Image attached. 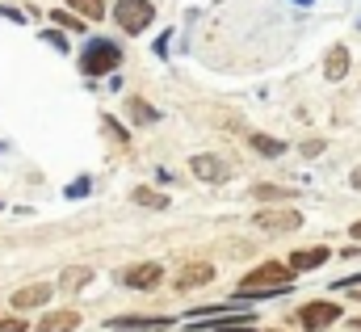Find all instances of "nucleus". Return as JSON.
Listing matches in <instances>:
<instances>
[{"label":"nucleus","instance_id":"11","mask_svg":"<svg viewBox=\"0 0 361 332\" xmlns=\"http://www.w3.org/2000/svg\"><path fill=\"white\" fill-rule=\"evenodd\" d=\"M328 256H332V249H328V244H319V249H294V256H290L286 265H290L294 273H307V269H315V265H324Z\"/></svg>","mask_w":361,"mask_h":332},{"label":"nucleus","instance_id":"23","mask_svg":"<svg viewBox=\"0 0 361 332\" xmlns=\"http://www.w3.org/2000/svg\"><path fill=\"white\" fill-rule=\"evenodd\" d=\"M105 131H109V135H114V139H118V143H126V131H122V126H118V122H114V118H105Z\"/></svg>","mask_w":361,"mask_h":332},{"label":"nucleus","instance_id":"6","mask_svg":"<svg viewBox=\"0 0 361 332\" xmlns=\"http://www.w3.org/2000/svg\"><path fill=\"white\" fill-rule=\"evenodd\" d=\"M160 282H164V265H156V261L122 269V286H130V290H156Z\"/></svg>","mask_w":361,"mask_h":332},{"label":"nucleus","instance_id":"26","mask_svg":"<svg viewBox=\"0 0 361 332\" xmlns=\"http://www.w3.org/2000/svg\"><path fill=\"white\" fill-rule=\"evenodd\" d=\"M349 232H353V240H361V223H353V227H349Z\"/></svg>","mask_w":361,"mask_h":332},{"label":"nucleus","instance_id":"19","mask_svg":"<svg viewBox=\"0 0 361 332\" xmlns=\"http://www.w3.org/2000/svg\"><path fill=\"white\" fill-rule=\"evenodd\" d=\"M126 109H130V118H135V122H156V118H160L143 97H130V105H126Z\"/></svg>","mask_w":361,"mask_h":332},{"label":"nucleus","instance_id":"2","mask_svg":"<svg viewBox=\"0 0 361 332\" xmlns=\"http://www.w3.org/2000/svg\"><path fill=\"white\" fill-rule=\"evenodd\" d=\"M118 64H122V47L109 42V38H92L89 47L80 51V72L85 76H109Z\"/></svg>","mask_w":361,"mask_h":332},{"label":"nucleus","instance_id":"4","mask_svg":"<svg viewBox=\"0 0 361 332\" xmlns=\"http://www.w3.org/2000/svg\"><path fill=\"white\" fill-rule=\"evenodd\" d=\"M294 320H298V328H307V332H324L341 320V303H332V299H311V303H302V307L294 312Z\"/></svg>","mask_w":361,"mask_h":332},{"label":"nucleus","instance_id":"16","mask_svg":"<svg viewBox=\"0 0 361 332\" xmlns=\"http://www.w3.org/2000/svg\"><path fill=\"white\" fill-rule=\"evenodd\" d=\"M252 198L257 202H290L294 189L290 185H252Z\"/></svg>","mask_w":361,"mask_h":332},{"label":"nucleus","instance_id":"12","mask_svg":"<svg viewBox=\"0 0 361 332\" xmlns=\"http://www.w3.org/2000/svg\"><path fill=\"white\" fill-rule=\"evenodd\" d=\"M206 282H214V269L210 265H185L177 278V290H193V286H206Z\"/></svg>","mask_w":361,"mask_h":332},{"label":"nucleus","instance_id":"21","mask_svg":"<svg viewBox=\"0 0 361 332\" xmlns=\"http://www.w3.org/2000/svg\"><path fill=\"white\" fill-rule=\"evenodd\" d=\"M25 328H30V324H25L21 316H4V320H0V332H25Z\"/></svg>","mask_w":361,"mask_h":332},{"label":"nucleus","instance_id":"10","mask_svg":"<svg viewBox=\"0 0 361 332\" xmlns=\"http://www.w3.org/2000/svg\"><path fill=\"white\" fill-rule=\"evenodd\" d=\"M80 328V312L76 307H63V312H47L38 320V332H76Z\"/></svg>","mask_w":361,"mask_h":332},{"label":"nucleus","instance_id":"22","mask_svg":"<svg viewBox=\"0 0 361 332\" xmlns=\"http://www.w3.org/2000/svg\"><path fill=\"white\" fill-rule=\"evenodd\" d=\"M42 38H47V42H51V47H55V51H68V38H63V34H59V30H47V34H42Z\"/></svg>","mask_w":361,"mask_h":332},{"label":"nucleus","instance_id":"27","mask_svg":"<svg viewBox=\"0 0 361 332\" xmlns=\"http://www.w3.org/2000/svg\"><path fill=\"white\" fill-rule=\"evenodd\" d=\"M353 295H357V299H361V286H353Z\"/></svg>","mask_w":361,"mask_h":332},{"label":"nucleus","instance_id":"14","mask_svg":"<svg viewBox=\"0 0 361 332\" xmlns=\"http://www.w3.org/2000/svg\"><path fill=\"white\" fill-rule=\"evenodd\" d=\"M68 8H72L76 17H85V21H101V17L109 13L105 0H68Z\"/></svg>","mask_w":361,"mask_h":332},{"label":"nucleus","instance_id":"18","mask_svg":"<svg viewBox=\"0 0 361 332\" xmlns=\"http://www.w3.org/2000/svg\"><path fill=\"white\" fill-rule=\"evenodd\" d=\"M51 21H55V25H63V30H72V34H80V30L89 25L85 17H76V13H68V8H55V13H51Z\"/></svg>","mask_w":361,"mask_h":332},{"label":"nucleus","instance_id":"24","mask_svg":"<svg viewBox=\"0 0 361 332\" xmlns=\"http://www.w3.org/2000/svg\"><path fill=\"white\" fill-rule=\"evenodd\" d=\"M336 286H341V290H353V286H361V273H353V278H341Z\"/></svg>","mask_w":361,"mask_h":332},{"label":"nucleus","instance_id":"3","mask_svg":"<svg viewBox=\"0 0 361 332\" xmlns=\"http://www.w3.org/2000/svg\"><path fill=\"white\" fill-rule=\"evenodd\" d=\"M114 21L122 25V34H143L156 21V4L152 0H118L114 4Z\"/></svg>","mask_w":361,"mask_h":332},{"label":"nucleus","instance_id":"5","mask_svg":"<svg viewBox=\"0 0 361 332\" xmlns=\"http://www.w3.org/2000/svg\"><path fill=\"white\" fill-rule=\"evenodd\" d=\"M252 223L257 227H265V232H298L302 227V211H290V206H281V211H257L252 215Z\"/></svg>","mask_w":361,"mask_h":332},{"label":"nucleus","instance_id":"1","mask_svg":"<svg viewBox=\"0 0 361 332\" xmlns=\"http://www.w3.org/2000/svg\"><path fill=\"white\" fill-rule=\"evenodd\" d=\"M290 282H294V269L286 261H261L240 278L235 299H273V295H286Z\"/></svg>","mask_w":361,"mask_h":332},{"label":"nucleus","instance_id":"7","mask_svg":"<svg viewBox=\"0 0 361 332\" xmlns=\"http://www.w3.org/2000/svg\"><path fill=\"white\" fill-rule=\"evenodd\" d=\"M51 295H55V286H51V282L21 286V290H13V312H34V307H47V303H51Z\"/></svg>","mask_w":361,"mask_h":332},{"label":"nucleus","instance_id":"17","mask_svg":"<svg viewBox=\"0 0 361 332\" xmlns=\"http://www.w3.org/2000/svg\"><path fill=\"white\" fill-rule=\"evenodd\" d=\"M345 76H349V51L336 47V51L328 55V81H345Z\"/></svg>","mask_w":361,"mask_h":332},{"label":"nucleus","instance_id":"20","mask_svg":"<svg viewBox=\"0 0 361 332\" xmlns=\"http://www.w3.org/2000/svg\"><path fill=\"white\" fill-rule=\"evenodd\" d=\"M252 148H257L261 156H281V152H286V143H281V139H269V135H252Z\"/></svg>","mask_w":361,"mask_h":332},{"label":"nucleus","instance_id":"13","mask_svg":"<svg viewBox=\"0 0 361 332\" xmlns=\"http://www.w3.org/2000/svg\"><path fill=\"white\" fill-rule=\"evenodd\" d=\"M89 282H92V269H89V265H72V269H63L59 290H68V295H72V290H85Z\"/></svg>","mask_w":361,"mask_h":332},{"label":"nucleus","instance_id":"15","mask_svg":"<svg viewBox=\"0 0 361 332\" xmlns=\"http://www.w3.org/2000/svg\"><path fill=\"white\" fill-rule=\"evenodd\" d=\"M130 202H135V206H147V211H169V198L156 194V189H147V185L130 189Z\"/></svg>","mask_w":361,"mask_h":332},{"label":"nucleus","instance_id":"9","mask_svg":"<svg viewBox=\"0 0 361 332\" xmlns=\"http://www.w3.org/2000/svg\"><path fill=\"white\" fill-rule=\"evenodd\" d=\"M189 168H193V177H202L206 185H219V181H227V177H231L227 160H219V156H193Z\"/></svg>","mask_w":361,"mask_h":332},{"label":"nucleus","instance_id":"8","mask_svg":"<svg viewBox=\"0 0 361 332\" xmlns=\"http://www.w3.org/2000/svg\"><path fill=\"white\" fill-rule=\"evenodd\" d=\"M169 324H173L169 316H118L109 320V332H160Z\"/></svg>","mask_w":361,"mask_h":332},{"label":"nucleus","instance_id":"25","mask_svg":"<svg viewBox=\"0 0 361 332\" xmlns=\"http://www.w3.org/2000/svg\"><path fill=\"white\" fill-rule=\"evenodd\" d=\"M349 181H353V189H361V168H353V177H349Z\"/></svg>","mask_w":361,"mask_h":332}]
</instances>
